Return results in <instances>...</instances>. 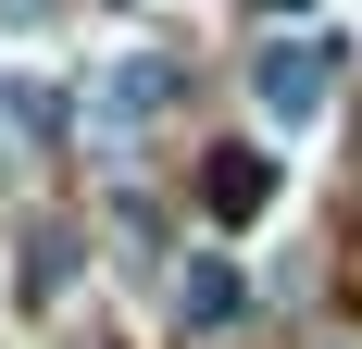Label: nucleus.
Segmentation results:
<instances>
[{
    "label": "nucleus",
    "instance_id": "1",
    "mask_svg": "<svg viewBox=\"0 0 362 349\" xmlns=\"http://www.w3.org/2000/svg\"><path fill=\"white\" fill-rule=\"evenodd\" d=\"M325 63H337L325 37H262L250 50V112L275 125V138H313V125H325V100H337Z\"/></svg>",
    "mask_w": 362,
    "mask_h": 349
},
{
    "label": "nucleus",
    "instance_id": "2",
    "mask_svg": "<svg viewBox=\"0 0 362 349\" xmlns=\"http://www.w3.org/2000/svg\"><path fill=\"white\" fill-rule=\"evenodd\" d=\"M163 112H175V63H163V50H112V63L88 75V125H100V150L150 138Z\"/></svg>",
    "mask_w": 362,
    "mask_h": 349
},
{
    "label": "nucleus",
    "instance_id": "3",
    "mask_svg": "<svg viewBox=\"0 0 362 349\" xmlns=\"http://www.w3.org/2000/svg\"><path fill=\"white\" fill-rule=\"evenodd\" d=\"M175 312L200 324V337H225V324H250V275H238L225 249H200V262L175 275Z\"/></svg>",
    "mask_w": 362,
    "mask_h": 349
},
{
    "label": "nucleus",
    "instance_id": "4",
    "mask_svg": "<svg viewBox=\"0 0 362 349\" xmlns=\"http://www.w3.org/2000/svg\"><path fill=\"white\" fill-rule=\"evenodd\" d=\"M275 187H288V174L262 162V150H225V162H213V212H225V225H262Z\"/></svg>",
    "mask_w": 362,
    "mask_h": 349
},
{
    "label": "nucleus",
    "instance_id": "5",
    "mask_svg": "<svg viewBox=\"0 0 362 349\" xmlns=\"http://www.w3.org/2000/svg\"><path fill=\"white\" fill-rule=\"evenodd\" d=\"M13 287H25V312H50V300L75 287V237H63V225H37V237H25V275H13Z\"/></svg>",
    "mask_w": 362,
    "mask_h": 349
}]
</instances>
